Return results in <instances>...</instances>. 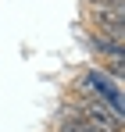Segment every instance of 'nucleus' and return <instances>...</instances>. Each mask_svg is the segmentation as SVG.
I'll use <instances>...</instances> for the list:
<instances>
[{"label":"nucleus","instance_id":"nucleus-1","mask_svg":"<svg viewBox=\"0 0 125 132\" xmlns=\"http://www.w3.org/2000/svg\"><path fill=\"white\" fill-rule=\"evenodd\" d=\"M75 89H82V93H89V96H97V100H104L107 107L114 111V114H125V100H122V82H114L111 75H107L100 64H89L79 75V82H75Z\"/></svg>","mask_w":125,"mask_h":132},{"label":"nucleus","instance_id":"nucleus-2","mask_svg":"<svg viewBox=\"0 0 125 132\" xmlns=\"http://www.w3.org/2000/svg\"><path fill=\"white\" fill-rule=\"evenodd\" d=\"M72 104L82 111V114H86V121H93L100 132H125L122 114H114V111L107 107L104 100H97V96H89V93H82V89H79V96H75Z\"/></svg>","mask_w":125,"mask_h":132},{"label":"nucleus","instance_id":"nucleus-3","mask_svg":"<svg viewBox=\"0 0 125 132\" xmlns=\"http://www.w3.org/2000/svg\"><path fill=\"white\" fill-rule=\"evenodd\" d=\"M54 132H100L93 121H86V114L75 104H61L54 114Z\"/></svg>","mask_w":125,"mask_h":132},{"label":"nucleus","instance_id":"nucleus-5","mask_svg":"<svg viewBox=\"0 0 125 132\" xmlns=\"http://www.w3.org/2000/svg\"><path fill=\"white\" fill-rule=\"evenodd\" d=\"M86 11H111V14H122L125 18V0H82Z\"/></svg>","mask_w":125,"mask_h":132},{"label":"nucleus","instance_id":"nucleus-4","mask_svg":"<svg viewBox=\"0 0 125 132\" xmlns=\"http://www.w3.org/2000/svg\"><path fill=\"white\" fill-rule=\"evenodd\" d=\"M86 46L97 54V64H104V61H125V43L104 39V36H97V32L86 36Z\"/></svg>","mask_w":125,"mask_h":132}]
</instances>
